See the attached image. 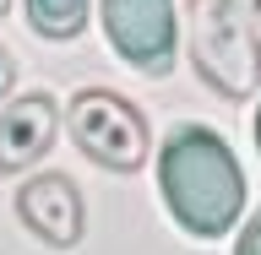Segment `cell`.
<instances>
[{"mask_svg":"<svg viewBox=\"0 0 261 255\" xmlns=\"http://www.w3.org/2000/svg\"><path fill=\"white\" fill-rule=\"evenodd\" d=\"M6 6H11V0H0V16H6Z\"/></svg>","mask_w":261,"mask_h":255,"instance_id":"8fae6325","label":"cell"},{"mask_svg":"<svg viewBox=\"0 0 261 255\" xmlns=\"http://www.w3.org/2000/svg\"><path fill=\"white\" fill-rule=\"evenodd\" d=\"M163 207L191 239H223L245 212V174L228 141L207 125H174L158 152Z\"/></svg>","mask_w":261,"mask_h":255,"instance_id":"6da1fadb","label":"cell"},{"mask_svg":"<svg viewBox=\"0 0 261 255\" xmlns=\"http://www.w3.org/2000/svg\"><path fill=\"white\" fill-rule=\"evenodd\" d=\"M87 6L93 0H28V27L38 38H76L87 27Z\"/></svg>","mask_w":261,"mask_h":255,"instance_id":"52a82bcc","label":"cell"},{"mask_svg":"<svg viewBox=\"0 0 261 255\" xmlns=\"http://www.w3.org/2000/svg\"><path fill=\"white\" fill-rule=\"evenodd\" d=\"M256 16H261V0H256Z\"/></svg>","mask_w":261,"mask_h":255,"instance_id":"7c38bea8","label":"cell"},{"mask_svg":"<svg viewBox=\"0 0 261 255\" xmlns=\"http://www.w3.org/2000/svg\"><path fill=\"white\" fill-rule=\"evenodd\" d=\"M16 217L28 234H38L55 250H71L82 239V223H87V207H82V190L65 174H38L16 190Z\"/></svg>","mask_w":261,"mask_h":255,"instance_id":"5b68a950","label":"cell"},{"mask_svg":"<svg viewBox=\"0 0 261 255\" xmlns=\"http://www.w3.org/2000/svg\"><path fill=\"white\" fill-rule=\"evenodd\" d=\"M114 54L136 71H169L174 60V0H98Z\"/></svg>","mask_w":261,"mask_h":255,"instance_id":"277c9868","label":"cell"},{"mask_svg":"<svg viewBox=\"0 0 261 255\" xmlns=\"http://www.w3.org/2000/svg\"><path fill=\"white\" fill-rule=\"evenodd\" d=\"M234 255H261V212L240 228V244H234Z\"/></svg>","mask_w":261,"mask_h":255,"instance_id":"ba28073f","label":"cell"},{"mask_svg":"<svg viewBox=\"0 0 261 255\" xmlns=\"http://www.w3.org/2000/svg\"><path fill=\"white\" fill-rule=\"evenodd\" d=\"M16 87V60H11V49H0V98Z\"/></svg>","mask_w":261,"mask_h":255,"instance_id":"9c48e42d","label":"cell"},{"mask_svg":"<svg viewBox=\"0 0 261 255\" xmlns=\"http://www.w3.org/2000/svg\"><path fill=\"white\" fill-rule=\"evenodd\" d=\"M65 130L98 168H114V174H136L152 152L142 109L125 103L120 93H109V87H82L65 109Z\"/></svg>","mask_w":261,"mask_h":255,"instance_id":"3957f363","label":"cell"},{"mask_svg":"<svg viewBox=\"0 0 261 255\" xmlns=\"http://www.w3.org/2000/svg\"><path fill=\"white\" fill-rule=\"evenodd\" d=\"M185 38L201 81L223 98H250L261 87V44L240 0H185Z\"/></svg>","mask_w":261,"mask_h":255,"instance_id":"7a4b0ae2","label":"cell"},{"mask_svg":"<svg viewBox=\"0 0 261 255\" xmlns=\"http://www.w3.org/2000/svg\"><path fill=\"white\" fill-rule=\"evenodd\" d=\"M256 147H261V109H256Z\"/></svg>","mask_w":261,"mask_h":255,"instance_id":"30bf717a","label":"cell"},{"mask_svg":"<svg viewBox=\"0 0 261 255\" xmlns=\"http://www.w3.org/2000/svg\"><path fill=\"white\" fill-rule=\"evenodd\" d=\"M60 136V109L49 93H28L0 109V174H22Z\"/></svg>","mask_w":261,"mask_h":255,"instance_id":"8992f818","label":"cell"}]
</instances>
